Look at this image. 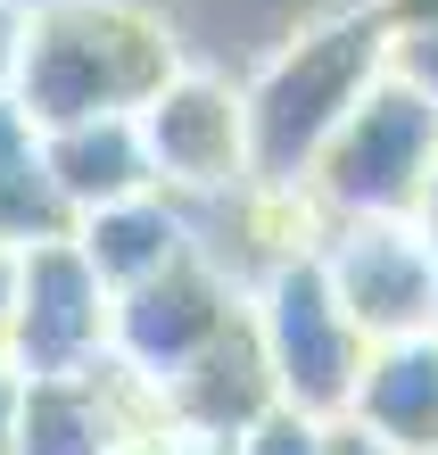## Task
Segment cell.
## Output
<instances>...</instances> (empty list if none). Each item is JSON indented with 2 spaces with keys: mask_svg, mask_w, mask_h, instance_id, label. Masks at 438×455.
<instances>
[{
  "mask_svg": "<svg viewBox=\"0 0 438 455\" xmlns=\"http://www.w3.org/2000/svg\"><path fill=\"white\" fill-rule=\"evenodd\" d=\"M174 67H182L174 25L141 9V0H42V9H25L9 100L42 132L92 124V116H132Z\"/></svg>",
  "mask_w": 438,
  "mask_h": 455,
  "instance_id": "1",
  "label": "cell"
},
{
  "mask_svg": "<svg viewBox=\"0 0 438 455\" xmlns=\"http://www.w3.org/2000/svg\"><path fill=\"white\" fill-rule=\"evenodd\" d=\"M380 75H389V25L372 17V0L307 25L298 42H282L257 84H240V108H249V182L298 191L315 149L339 132V116Z\"/></svg>",
  "mask_w": 438,
  "mask_h": 455,
  "instance_id": "2",
  "label": "cell"
},
{
  "mask_svg": "<svg viewBox=\"0 0 438 455\" xmlns=\"http://www.w3.org/2000/svg\"><path fill=\"white\" fill-rule=\"evenodd\" d=\"M430 166H438V108L414 84L380 75L339 116V132L315 149L298 199L315 207V224H355V216H405L414 224V207L430 191Z\"/></svg>",
  "mask_w": 438,
  "mask_h": 455,
  "instance_id": "3",
  "label": "cell"
},
{
  "mask_svg": "<svg viewBox=\"0 0 438 455\" xmlns=\"http://www.w3.org/2000/svg\"><path fill=\"white\" fill-rule=\"evenodd\" d=\"M249 323L265 347V372H273V397L307 422H339L347 397H355V372H364V331L347 323V307L331 299L315 249L282 257L273 274L249 290Z\"/></svg>",
  "mask_w": 438,
  "mask_h": 455,
  "instance_id": "4",
  "label": "cell"
},
{
  "mask_svg": "<svg viewBox=\"0 0 438 455\" xmlns=\"http://www.w3.org/2000/svg\"><path fill=\"white\" fill-rule=\"evenodd\" d=\"M315 265L331 282V299L347 307V323L364 331V347L414 339V331L438 323V249L422 240V224H405V216L323 224Z\"/></svg>",
  "mask_w": 438,
  "mask_h": 455,
  "instance_id": "5",
  "label": "cell"
},
{
  "mask_svg": "<svg viewBox=\"0 0 438 455\" xmlns=\"http://www.w3.org/2000/svg\"><path fill=\"white\" fill-rule=\"evenodd\" d=\"M132 132H141L149 182L190 199V207L249 182V108H240V84H224L207 67H174L132 108Z\"/></svg>",
  "mask_w": 438,
  "mask_h": 455,
  "instance_id": "6",
  "label": "cell"
},
{
  "mask_svg": "<svg viewBox=\"0 0 438 455\" xmlns=\"http://www.w3.org/2000/svg\"><path fill=\"white\" fill-rule=\"evenodd\" d=\"M108 282L92 274V257L75 249V232L25 240L17 249V290H9V364L25 381L42 372H84L108 356Z\"/></svg>",
  "mask_w": 438,
  "mask_h": 455,
  "instance_id": "7",
  "label": "cell"
},
{
  "mask_svg": "<svg viewBox=\"0 0 438 455\" xmlns=\"http://www.w3.org/2000/svg\"><path fill=\"white\" fill-rule=\"evenodd\" d=\"M240 307H249V290H240L224 265H207L199 249H190V257L166 265V274L116 290V307H108V356H116L124 372H141L149 389H166Z\"/></svg>",
  "mask_w": 438,
  "mask_h": 455,
  "instance_id": "8",
  "label": "cell"
},
{
  "mask_svg": "<svg viewBox=\"0 0 438 455\" xmlns=\"http://www.w3.org/2000/svg\"><path fill=\"white\" fill-rule=\"evenodd\" d=\"M347 422H364V431L389 439L397 455H438V331L364 347Z\"/></svg>",
  "mask_w": 438,
  "mask_h": 455,
  "instance_id": "9",
  "label": "cell"
},
{
  "mask_svg": "<svg viewBox=\"0 0 438 455\" xmlns=\"http://www.w3.org/2000/svg\"><path fill=\"white\" fill-rule=\"evenodd\" d=\"M75 249L92 257V274L108 282V299L132 282H149V274H166L174 257H190V207L174 191H132V199H108L92 207V216H75Z\"/></svg>",
  "mask_w": 438,
  "mask_h": 455,
  "instance_id": "10",
  "label": "cell"
},
{
  "mask_svg": "<svg viewBox=\"0 0 438 455\" xmlns=\"http://www.w3.org/2000/svg\"><path fill=\"white\" fill-rule=\"evenodd\" d=\"M42 174H50V191H59L67 224L92 216V207H108V199L149 191V157H141V132H132V116L50 124V132H42Z\"/></svg>",
  "mask_w": 438,
  "mask_h": 455,
  "instance_id": "11",
  "label": "cell"
},
{
  "mask_svg": "<svg viewBox=\"0 0 438 455\" xmlns=\"http://www.w3.org/2000/svg\"><path fill=\"white\" fill-rule=\"evenodd\" d=\"M50 232H67V207L42 174V124L0 92V249H25Z\"/></svg>",
  "mask_w": 438,
  "mask_h": 455,
  "instance_id": "12",
  "label": "cell"
},
{
  "mask_svg": "<svg viewBox=\"0 0 438 455\" xmlns=\"http://www.w3.org/2000/svg\"><path fill=\"white\" fill-rule=\"evenodd\" d=\"M389 75H397V84H414L430 108H438V25H430V34H389Z\"/></svg>",
  "mask_w": 438,
  "mask_h": 455,
  "instance_id": "13",
  "label": "cell"
},
{
  "mask_svg": "<svg viewBox=\"0 0 438 455\" xmlns=\"http://www.w3.org/2000/svg\"><path fill=\"white\" fill-rule=\"evenodd\" d=\"M323 455H397V447H389V439H372L364 422H347V414H339V422H323Z\"/></svg>",
  "mask_w": 438,
  "mask_h": 455,
  "instance_id": "14",
  "label": "cell"
},
{
  "mask_svg": "<svg viewBox=\"0 0 438 455\" xmlns=\"http://www.w3.org/2000/svg\"><path fill=\"white\" fill-rule=\"evenodd\" d=\"M372 17L389 25V34H430V25H438V0H372Z\"/></svg>",
  "mask_w": 438,
  "mask_h": 455,
  "instance_id": "15",
  "label": "cell"
},
{
  "mask_svg": "<svg viewBox=\"0 0 438 455\" xmlns=\"http://www.w3.org/2000/svg\"><path fill=\"white\" fill-rule=\"evenodd\" d=\"M17 414H25V372L0 356V455H17Z\"/></svg>",
  "mask_w": 438,
  "mask_h": 455,
  "instance_id": "16",
  "label": "cell"
},
{
  "mask_svg": "<svg viewBox=\"0 0 438 455\" xmlns=\"http://www.w3.org/2000/svg\"><path fill=\"white\" fill-rule=\"evenodd\" d=\"M17 34H25V0H0V92L17 75Z\"/></svg>",
  "mask_w": 438,
  "mask_h": 455,
  "instance_id": "17",
  "label": "cell"
},
{
  "mask_svg": "<svg viewBox=\"0 0 438 455\" xmlns=\"http://www.w3.org/2000/svg\"><path fill=\"white\" fill-rule=\"evenodd\" d=\"M414 224H422V240L438 249V166H430V191H422V207H414Z\"/></svg>",
  "mask_w": 438,
  "mask_h": 455,
  "instance_id": "18",
  "label": "cell"
},
{
  "mask_svg": "<svg viewBox=\"0 0 438 455\" xmlns=\"http://www.w3.org/2000/svg\"><path fill=\"white\" fill-rule=\"evenodd\" d=\"M430 331H438V323H430Z\"/></svg>",
  "mask_w": 438,
  "mask_h": 455,
  "instance_id": "19",
  "label": "cell"
}]
</instances>
